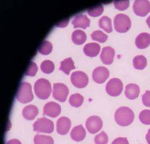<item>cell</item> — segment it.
<instances>
[{
	"label": "cell",
	"mask_w": 150,
	"mask_h": 144,
	"mask_svg": "<svg viewBox=\"0 0 150 144\" xmlns=\"http://www.w3.org/2000/svg\"><path fill=\"white\" fill-rule=\"evenodd\" d=\"M114 117L118 124L125 127L132 123L134 119V114L130 108L121 107L117 110Z\"/></svg>",
	"instance_id": "obj_1"
},
{
	"label": "cell",
	"mask_w": 150,
	"mask_h": 144,
	"mask_svg": "<svg viewBox=\"0 0 150 144\" xmlns=\"http://www.w3.org/2000/svg\"><path fill=\"white\" fill-rule=\"evenodd\" d=\"M34 88L36 96L42 100L47 99L52 92L50 82L45 78H40L37 80L34 84Z\"/></svg>",
	"instance_id": "obj_2"
},
{
	"label": "cell",
	"mask_w": 150,
	"mask_h": 144,
	"mask_svg": "<svg viewBox=\"0 0 150 144\" xmlns=\"http://www.w3.org/2000/svg\"><path fill=\"white\" fill-rule=\"evenodd\" d=\"M16 97L19 102L23 104L31 101L33 100L34 96L31 84L27 82H22L18 88Z\"/></svg>",
	"instance_id": "obj_3"
},
{
	"label": "cell",
	"mask_w": 150,
	"mask_h": 144,
	"mask_svg": "<svg viewBox=\"0 0 150 144\" xmlns=\"http://www.w3.org/2000/svg\"><path fill=\"white\" fill-rule=\"evenodd\" d=\"M114 28L119 33L127 32L131 27V20L125 14L120 13L115 16L114 20Z\"/></svg>",
	"instance_id": "obj_4"
},
{
	"label": "cell",
	"mask_w": 150,
	"mask_h": 144,
	"mask_svg": "<svg viewBox=\"0 0 150 144\" xmlns=\"http://www.w3.org/2000/svg\"><path fill=\"white\" fill-rule=\"evenodd\" d=\"M34 131L38 133H52L54 130V124L52 120L42 117L38 119L33 124Z\"/></svg>",
	"instance_id": "obj_5"
},
{
	"label": "cell",
	"mask_w": 150,
	"mask_h": 144,
	"mask_svg": "<svg viewBox=\"0 0 150 144\" xmlns=\"http://www.w3.org/2000/svg\"><path fill=\"white\" fill-rule=\"evenodd\" d=\"M123 83L117 78H111L105 86L107 93L110 96L117 97L121 94L123 91Z\"/></svg>",
	"instance_id": "obj_6"
},
{
	"label": "cell",
	"mask_w": 150,
	"mask_h": 144,
	"mask_svg": "<svg viewBox=\"0 0 150 144\" xmlns=\"http://www.w3.org/2000/svg\"><path fill=\"white\" fill-rule=\"evenodd\" d=\"M71 82L77 88H84L88 84L89 78L85 73L76 71L71 74Z\"/></svg>",
	"instance_id": "obj_7"
},
{
	"label": "cell",
	"mask_w": 150,
	"mask_h": 144,
	"mask_svg": "<svg viewBox=\"0 0 150 144\" xmlns=\"http://www.w3.org/2000/svg\"><path fill=\"white\" fill-rule=\"evenodd\" d=\"M69 93L67 87L62 83H55L53 84V97L60 102H64Z\"/></svg>",
	"instance_id": "obj_8"
},
{
	"label": "cell",
	"mask_w": 150,
	"mask_h": 144,
	"mask_svg": "<svg viewBox=\"0 0 150 144\" xmlns=\"http://www.w3.org/2000/svg\"><path fill=\"white\" fill-rule=\"evenodd\" d=\"M133 8L137 16L144 17L150 12V2L147 0L135 1Z\"/></svg>",
	"instance_id": "obj_9"
},
{
	"label": "cell",
	"mask_w": 150,
	"mask_h": 144,
	"mask_svg": "<svg viewBox=\"0 0 150 144\" xmlns=\"http://www.w3.org/2000/svg\"><path fill=\"white\" fill-rule=\"evenodd\" d=\"M103 124V120L99 117L92 116L87 119L86 127L91 134H96L101 129Z\"/></svg>",
	"instance_id": "obj_10"
},
{
	"label": "cell",
	"mask_w": 150,
	"mask_h": 144,
	"mask_svg": "<svg viewBox=\"0 0 150 144\" xmlns=\"http://www.w3.org/2000/svg\"><path fill=\"white\" fill-rule=\"evenodd\" d=\"M61 113L60 106L53 101L47 103L44 107L43 115L50 117L51 118H56L60 115Z\"/></svg>",
	"instance_id": "obj_11"
},
{
	"label": "cell",
	"mask_w": 150,
	"mask_h": 144,
	"mask_svg": "<svg viewBox=\"0 0 150 144\" xmlns=\"http://www.w3.org/2000/svg\"><path fill=\"white\" fill-rule=\"evenodd\" d=\"M108 69L103 66H99L94 69L92 73V78L94 81L98 84H103L109 77Z\"/></svg>",
	"instance_id": "obj_12"
},
{
	"label": "cell",
	"mask_w": 150,
	"mask_h": 144,
	"mask_svg": "<svg viewBox=\"0 0 150 144\" xmlns=\"http://www.w3.org/2000/svg\"><path fill=\"white\" fill-rule=\"evenodd\" d=\"M71 125V122L69 118L65 117L60 118L56 123V129L57 133L62 136L67 134L70 130Z\"/></svg>",
	"instance_id": "obj_13"
},
{
	"label": "cell",
	"mask_w": 150,
	"mask_h": 144,
	"mask_svg": "<svg viewBox=\"0 0 150 144\" xmlns=\"http://www.w3.org/2000/svg\"><path fill=\"white\" fill-rule=\"evenodd\" d=\"M114 57L115 50L114 48L110 46L105 47L103 48L100 54V59L104 64L111 65L112 64Z\"/></svg>",
	"instance_id": "obj_14"
},
{
	"label": "cell",
	"mask_w": 150,
	"mask_h": 144,
	"mask_svg": "<svg viewBox=\"0 0 150 144\" xmlns=\"http://www.w3.org/2000/svg\"><path fill=\"white\" fill-rule=\"evenodd\" d=\"M91 24V20L86 15L83 14H78L75 16L72 21V24L74 28L86 29L89 27Z\"/></svg>",
	"instance_id": "obj_15"
},
{
	"label": "cell",
	"mask_w": 150,
	"mask_h": 144,
	"mask_svg": "<svg viewBox=\"0 0 150 144\" xmlns=\"http://www.w3.org/2000/svg\"><path fill=\"white\" fill-rule=\"evenodd\" d=\"M135 44L139 49H145L150 45V34L143 32L140 34L136 38Z\"/></svg>",
	"instance_id": "obj_16"
},
{
	"label": "cell",
	"mask_w": 150,
	"mask_h": 144,
	"mask_svg": "<svg viewBox=\"0 0 150 144\" xmlns=\"http://www.w3.org/2000/svg\"><path fill=\"white\" fill-rule=\"evenodd\" d=\"M86 135V130L81 124L74 127L70 133L71 139L76 142H79L83 140Z\"/></svg>",
	"instance_id": "obj_17"
},
{
	"label": "cell",
	"mask_w": 150,
	"mask_h": 144,
	"mask_svg": "<svg viewBox=\"0 0 150 144\" xmlns=\"http://www.w3.org/2000/svg\"><path fill=\"white\" fill-rule=\"evenodd\" d=\"M140 92V87L137 84H129L125 87V96L130 100L137 99L139 96Z\"/></svg>",
	"instance_id": "obj_18"
},
{
	"label": "cell",
	"mask_w": 150,
	"mask_h": 144,
	"mask_svg": "<svg viewBox=\"0 0 150 144\" xmlns=\"http://www.w3.org/2000/svg\"><path fill=\"white\" fill-rule=\"evenodd\" d=\"M100 46L96 43H89L86 44L83 48L85 54L89 57H96L100 52Z\"/></svg>",
	"instance_id": "obj_19"
},
{
	"label": "cell",
	"mask_w": 150,
	"mask_h": 144,
	"mask_svg": "<svg viewBox=\"0 0 150 144\" xmlns=\"http://www.w3.org/2000/svg\"><path fill=\"white\" fill-rule=\"evenodd\" d=\"M38 114V108L34 105H28L25 107L22 111V115L26 120H34Z\"/></svg>",
	"instance_id": "obj_20"
},
{
	"label": "cell",
	"mask_w": 150,
	"mask_h": 144,
	"mask_svg": "<svg viewBox=\"0 0 150 144\" xmlns=\"http://www.w3.org/2000/svg\"><path fill=\"white\" fill-rule=\"evenodd\" d=\"M75 69V66L74 61L70 57L64 59L60 62L59 70L64 72L67 75H69L72 70H74Z\"/></svg>",
	"instance_id": "obj_21"
},
{
	"label": "cell",
	"mask_w": 150,
	"mask_h": 144,
	"mask_svg": "<svg viewBox=\"0 0 150 144\" xmlns=\"http://www.w3.org/2000/svg\"><path fill=\"white\" fill-rule=\"evenodd\" d=\"M87 36L86 34L82 30L76 29L74 31L71 36L72 41L74 43L77 45H81L83 44L86 41Z\"/></svg>",
	"instance_id": "obj_22"
},
{
	"label": "cell",
	"mask_w": 150,
	"mask_h": 144,
	"mask_svg": "<svg viewBox=\"0 0 150 144\" xmlns=\"http://www.w3.org/2000/svg\"><path fill=\"white\" fill-rule=\"evenodd\" d=\"M147 59L142 55H137L133 60V66L137 70H143L147 66Z\"/></svg>",
	"instance_id": "obj_23"
},
{
	"label": "cell",
	"mask_w": 150,
	"mask_h": 144,
	"mask_svg": "<svg viewBox=\"0 0 150 144\" xmlns=\"http://www.w3.org/2000/svg\"><path fill=\"white\" fill-rule=\"evenodd\" d=\"M99 27L107 33H111L112 31V22L110 17L105 16L100 18L99 21Z\"/></svg>",
	"instance_id": "obj_24"
},
{
	"label": "cell",
	"mask_w": 150,
	"mask_h": 144,
	"mask_svg": "<svg viewBox=\"0 0 150 144\" xmlns=\"http://www.w3.org/2000/svg\"><path fill=\"white\" fill-rule=\"evenodd\" d=\"M34 144H54V140L50 136L37 134L34 138Z\"/></svg>",
	"instance_id": "obj_25"
},
{
	"label": "cell",
	"mask_w": 150,
	"mask_h": 144,
	"mask_svg": "<svg viewBox=\"0 0 150 144\" xmlns=\"http://www.w3.org/2000/svg\"><path fill=\"white\" fill-rule=\"evenodd\" d=\"M83 100L84 98L81 94H75L70 97L69 103L71 106L78 108L82 104Z\"/></svg>",
	"instance_id": "obj_26"
},
{
	"label": "cell",
	"mask_w": 150,
	"mask_h": 144,
	"mask_svg": "<svg viewBox=\"0 0 150 144\" xmlns=\"http://www.w3.org/2000/svg\"><path fill=\"white\" fill-rule=\"evenodd\" d=\"M52 44L50 42L48 41H44L40 45L38 48V52L42 55H47L50 54L52 52Z\"/></svg>",
	"instance_id": "obj_27"
},
{
	"label": "cell",
	"mask_w": 150,
	"mask_h": 144,
	"mask_svg": "<svg viewBox=\"0 0 150 144\" xmlns=\"http://www.w3.org/2000/svg\"><path fill=\"white\" fill-rule=\"evenodd\" d=\"M104 7L101 4L92 6L87 10L88 15L92 17H98L103 13Z\"/></svg>",
	"instance_id": "obj_28"
},
{
	"label": "cell",
	"mask_w": 150,
	"mask_h": 144,
	"mask_svg": "<svg viewBox=\"0 0 150 144\" xmlns=\"http://www.w3.org/2000/svg\"><path fill=\"white\" fill-rule=\"evenodd\" d=\"M91 38L93 41L103 43L106 42L108 39V36L101 31L98 30L94 31L91 34Z\"/></svg>",
	"instance_id": "obj_29"
},
{
	"label": "cell",
	"mask_w": 150,
	"mask_h": 144,
	"mask_svg": "<svg viewBox=\"0 0 150 144\" xmlns=\"http://www.w3.org/2000/svg\"><path fill=\"white\" fill-rule=\"evenodd\" d=\"M41 70L45 74H50L53 72L54 65L52 61L50 60H45L41 64Z\"/></svg>",
	"instance_id": "obj_30"
},
{
	"label": "cell",
	"mask_w": 150,
	"mask_h": 144,
	"mask_svg": "<svg viewBox=\"0 0 150 144\" xmlns=\"http://www.w3.org/2000/svg\"><path fill=\"white\" fill-rule=\"evenodd\" d=\"M139 120L140 122L146 125L150 124V110H144L139 114Z\"/></svg>",
	"instance_id": "obj_31"
},
{
	"label": "cell",
	"mask_w": 150,
	"mask_h": 144,
	"mask_svg": "<svg viewBox=\"0 0 150 144\" xmlns=\"http://www.w3.org/2000/svg\"><path fill=\"white\" fill-rule=\"evenodd\" d=\"M129 1L124 0V1H114V5L115 9L120 11H123L126 10L129 6Z\"/></svg>",
	"instance_id": "obj_32"
},
{
	"label": "cell",
	"mask_w": 150,
	"mask_h": 144,
	"mask_svg": "<svg viewBox=\"0 0 150 144\" xmlns=\"http://www.w3.org/2000/svg\"><path fill=\"white\" fill-rule=\"evenodd\" d=\"M108 141V136L104 131L100 132L95 138V143L96 144H107Z\"/></svg>",
	"instance_id": "obj_33"
},
{
	"label": "cell",
	"mask_w": 150,
	"mask_h": 144,
	"mask_svg": "<svg viewBox=\"0 0 150 144\" xmlns=\"http://www.w3.org/2000/svg\"><path fill=\"white\" fill-rule=\"evenodd\" d=\"M38 71V67L37 64L34 62H31L27 68L25 72V75L34 77L36 75Z\"/></svg>",
	"instance_id": "obj_34"
},
{
	"label": "cell",
	"mask_w": 150,
	"mask_h": 144,
	"mask_svg": "<svg viewBox=\"0 0 150 144\" xmlns=\"http://www.w3.org/2000/svg\"><path fill=\"white\" fill-rule=\"evenodd\" d=\"M142 101L145 106L150 107V91H146L142 96Z\"/></svg>",
	"instance_id": "obj_35"
},
{
	"label": "cell",
	"mask_w": 150,
	"mask_h": 144,
	"mask_svg": "<svg viewBox=\"0 0 150 144\" xmlns=\"http://www.w3.org/2000/svg\"><path fill=\"white\" fill-rule=\"evenodd\" d=\"M111 144H129L127 138L119 137L113 141Z\"/></svg>",
	"instance_id": "obj_36"
},
{
	"label": "cell",
	"mask_w": 150,
	"mask_h": 144,
	"mask_svg": "<svg viewBox=\"0 0 150 144\" xmlns=\"http://www.w3.org/2000/svg\"><path fill=\"white\" fill-rule=\"evenodd\" d=\"M69 19H67V20H64L63 22H61L59 23L58 24H57L56 27H60V28L65 27L67 26L68 23H69Z\"/></svg>",
	"instance_id": "obj_37"
},
{
	"label": "cell",
	"mask_w": 150,
	"mask_h": 144,
	"mask_svg": "<svg viewBox=\"0 0 150 144\" xmlns=\"http://www.w3.org/2000/svg\"><path fill=\"white\" fill-rule=\"evenodd\" d=\"M6 144H22L21 142L16 139H13V140H11L9 141H8L6 143Z\"/></svg>",
	"instance_id": "obj_38"
},
{
	"label": "cell",
	"mask_w": 150,
	"mask_h": 144,
	"mask_svg": "<svg viewBox=\"0 0 150 144\" xmlns=\"http://www.w3.org/2000/svg\"><path fill=\"white\" fill-rule=\"evenodd\" d=\"M146 140L147 141L148 144H150V129L149 130V131H148V133H147V134L146 135Z\"/></svg>",
	"instance_id": "obj_39"
},
{
	"label": "cell",
	"mask_w": 150,
	"mask_h": 144,
	"mask_svg": "<svg viewBox=\"0 0 150 144\" xmlns=\"http://www.w3.org/2000/svg\"><path fill=\"white\" fill-rule=\"evenodd\" d=\"M146 22H147V24H148L149 28H150V16L147 18Z\"/></svg>",
	"instance_id": "obj_40"
}]
</instances>
